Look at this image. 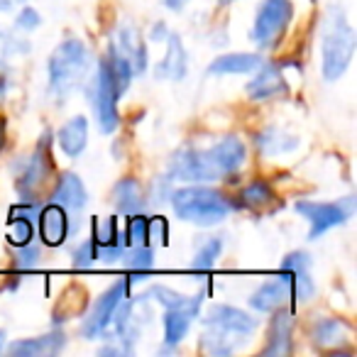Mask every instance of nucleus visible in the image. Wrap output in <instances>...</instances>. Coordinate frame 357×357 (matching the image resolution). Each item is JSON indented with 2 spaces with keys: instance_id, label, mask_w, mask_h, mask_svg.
I'll use <instances>...</instances> for the list:
<instances>
[{
  "instance_id": "obj_8",
  "label": "nucleus",
  "mask_w": 357,
  "mask_h": 357,
  "mask_svg": "<svg viewBox=\"0 0 357 357\" xmlns=\"http://www.w3.org/2000/svg\"><path fill=\"white\" fill-rule=\"evenodd\" d=\"M294 211L308 223V243H316L328 230L340 228L355 215V196L340 201H296Z\"/></svg>"
},
{
  "instance_id": "obj_27",
  "label": "nucleus",
  "mask_w": 357,
  "mask_h": 357,
  "mask_svg": "<svg viewBox=\"0 0 357 357\" xmlns=\"http://www.w3.org/2000/svg\"><path fill=\"white\" fill-rule=\"evenodd\" d=\"M149 298L157 301L162 308H178V306H189L194 301H204V294H194V296H186V294L176 291L172 287H162V284H154L149 289Z\"/></svg>"
},
{
  "instance_id": "obj_22",
  "label": "nucleus",
  "mask_w": 357,
  "mask_h": 357,
  "mask_svg": "<svg viewBox=\"0 0 357 357\" xmlns=\"http://www.w3.org/2000/svg\"><path fill=\"white\" fill-rule=\"evenodd\" d=\"M110 199H113V206L120 215L144 213V206H147V194H144L142 184L132 176L118 178L113 191H110Z\"/></svg>"
},
{
  "instance_id": "obj_12",
  "label": "nucleus",
  "mask_w": 357,
  "mask_h": 357,
  "mask_svg": "<svg viewBox=\"0 0 357 357\" xmlns=\"http://www.w3.org/2000/svg\"><path fill=\"white\" fill-rule=\"evenodd\" d=\"M311 267H313V259L306 250L289 252L284 257L282 267H279L284 272H289V277H291V298L298 303H306L316 296V282H313Z\"/></svg>"
},
{
  "instance_id": "obj_29",
  "label": "nucleus",
  "mask_w": 357,
  "mask_h": 357,
  "mask_svg": "<svg viewBox=\"0 0 357 357\" xmlns=\"http://www.w3.org/2000/svg\"><path fill=\"white\" fill-rule=\"evenodd\" d=\"M35 220L22 218V215H10V223H8V243L15 245V248H22V245L32 243V235H35Z\"/></svg>"
},
{
  "instance_id": "obj_6",
  "label": "nucleus",
  "mask_w": 357,
  "mask_h": 357,
  "mask_svg": "<svg viewBox=\"0 0 357 357\" xmlns=\"http://www.w3.org/2000/svg\"><path fill=\"white\" fill-rule=\"evenodd\" d=\"M54 172V159H52V132L45 130L27 157H22L15 164V189L20 194V201H37L40 191L50 181Z\"/></svg>"
},
{
  "instance_id": "obj_3",
  "label": "nucleus",
  "mask_w": 357,
  "mask_h": 357,
  "mask_svg": "<svg viewBox=\"0 0 357 357\" xmlns=\"http://www.w3.org/2000/svg\"><path fill=\"white\" fill-rule=\"evenodd\" d=\"M357 37L347 13L337 3L328 6L321 25V74L328 84H335L350 69Z\"/></svg>"
},
{
  "instance_id": "obj_39",
  "label": "nucleus",
  "mask_w": 357,
  "mask_h": 357,
  "mask_svg": "<svg viewBox=\"0 0 357 357\" xmlns=\"http://www.w3.org/2000/svg\"><path fill=\"white\" fill-rule=\"evenodd\" d=\"M27 0H0V13H10L17 6H25Z\"/></svg>"
},
{
  "instance_id": "obj_13",
  "label": "nucleus",
  "mask_w": 357,
  "mask_h": 357,
  "mask_svg": "<svg viewBox=\"0 0 357 357\" xmlns=\"http://www.w3.org/2000/svg\"><path fill=\"white\" fill-rule=\"evenodd\" d=\"M289 298H291V277H289V272L279 269V274H274L272 279L259 284L250 294V306L257 313H272L277 308H282Z\"/></svg>"
},
{
  "instance_id": "obj_33",
  "label": "nucleus",
  "mask_w": 357,
  "mask_h": 357,
  "mask_svg": "<svg viewBox=\"0 0 357 357\" xmlns=\"http://www.w3.org/2000/svg\"><path fill=\"white\" fill-rule=\"evenodd\" d=\"M71 262L76 269H91L98 262V248H96L93 240H84L81 245H76L74 252H71Z\"/></svg>"
},
{
  "instance_id": "obj_40",
  "label": "nucleus",
  "mask_w": 357,
  "mask_h": 357,
  "mask_svg": "<svg viewBox=\"0 0 357 357\" xmlns=\"http://www.w3.org/2000/svg\"><path fill=\"white\" fill-rule=\"evenodd\" d=\"M164 6L169 8V10L172 13H181L186 8V3H189V0H162Z\"/></svg>"
},
{
  "instance_id": "obj_18",
  "label": "nucleus",
  "mask_w": 357,
  "mask_h": 357,
  "mask_svg": "<svg viewBox=\"0 0 357 357\" xmlns=\"http://www.w3.org/2000/svg\"><path fill=\"white\" fill-rule=\"evenodd\" d=\"M50 204L61 206L69 215L81 213L89 206V191H86V184L81 181L79 174L74 172L61 174L59 181H56L50 194Z\"/></svg>"
},
{
  "instance_id": "obj_11",
  "label": "nucleus",
  "mask_w": 357,
  "mask_h": 357,
  "mask_svg": "<svg viewBox=\"0 0 357 357\" xmlns=\"http://www.w3.org/2000/svg\"><path fill=\"white\" fill-rule=\"evenodd\" d=\"M289 84L284 76V66L279 61H262L259 69L255 71V76L250 79V84L245 86V93L255 103H269L277 100L282 96H287Z\"/></svg>"
},
{
  "instance_id": "obj_14",
  "label": "nucleus",
  "mask_w": 357,
  "mask_h": 357,
  "mask_svg": "<svg viewBox=\"0 0 357 357\" xmlns=\"http://www.w3.org/2000/svg\"><path fill=\"white\" fill-rule=\"evenodd\" d=\"M110 45L115 47V50L120 52V54L125 56V59L132 64L135 69V76L137 74H144L147 71V42H144L142 32H139V27H135L132 22H120L118 30H115V37Z\"/></svg>"
},
{
  "instance_id": "obj_17",
  "label": "nucleus",
  "mask_w": 357,
  "mask_h": 357,
  "mask_svg": "<svg viewBox=\"0 0 357 357\" xmlns=\"http://www.w3.org/2000/svg\"><path fill=\"white\" fill-rule=\"evenodd\" d=\"M201 303L204 301H194L189 306H178V308H164V316H162L164 345L176 347L184 342V337L189 335L194 321L201 316Z\"/></svg>"
},
{
  "instance_id": "obj_7",
  "label": "nucleus",
  "mask_w": 357,
  "mask_h": 357,
  "mask_svg": "<svg viewBox=\"0 0 357 357\" xmlns=\"http://www.w3.org/2000/svg\"><path fill=\"white\" fill-rule=\"evenodd\" d=\"M89 98L96 115V123H98V130L103 135H113L120 128L118 100L123 96H120L118 84H115L113 74H110V66L105 61V56L93 69V76H91V84H89Z\"/></svg>"
},
{
  "instance_id": "obj_36",
  "label": "nucleus",
  "mask_w": 357,
  "mask_h": 357,
  "mask_svg": "<svg viewBox=\"0 0 357 357\" xmlns=\"http://www.w3.org/2000/svg\"><path fill=\"white\" fill-rule=\"evenodd\" d=\"M147 243H167V220L164 218H149L147 228Z\"/></svg>"
},
{
  "instance_id": "obj_41",
  "label": "nucleus",
  "mask_w": 357,
  "mask_h": 357,
  "mask_svg": "<svg viewBox=\"0 0 357 357\" xmlns=\"http://www.w3.org/2000/svg\"><path fill=\"white\" fill-rule=\"evenodd\" d=\"M3 142H6V123L0 120V152H3Z\"/></svg>"
},
{
  "instance_id": "obj_4",
  "label": "nucleus",
  "mask_w": 357,
  "mask_h": 357,
  "mask_svg": "<svg viewBox=\"0 0 357 357\" xmlns=\"http://www.w3.org/2000/svg\"><path fill=\"white\" fill-rule=\"evenodd\" d=\"M169 204L178 220L199 225V228L220 225L235 211L233 199H228L223 191L208 184H189L174 189L169 194Z\"/></svg>"
},
{
  "instance_id": "obj_24",
  "label": "nucleus",
  "mask_w": 357,
  "mask_h": 357,
  "mask_svg": "<svg viewBox=\"0 0 357 357\" xmlns=\"http://www.w3.org/2000/svg\"><path fill=\"white\" fill-rule=\"evenodd\" d=\"M56 144H59V149L66 157H81L86 144H89V118L86 115H74L71 120H66L56 130Z\"/></svg>"
},
{
  "instance_id": "obj_1",
  "label": "nucleus",
  "mask_w": 357,
  "mask_h": 357,
  "mask_svg": "<svg viewBox=\"0 0 357 357\" xmlns=\"http://www.w3.org/2000/svg\"><path fill=\"white\" fill-rule=\"evenodd\" d=\"M248 162V144L238 135H223L211 147H178L169 157L167 176L186 184H213L238 174Z\"/></svg>"
},
{
  "instance_id": "obj_32",
  "label": "nucleus",
  "mask_w": 357,
  "mask_h": 357,
  "mask_svg": "<svg viewBox=\"0 0 357 357\" xmlns=\"http://www.w3.org/2000/svg\"><path fill=\"white\" fill-rule=\"evenodd\" d=\"M30 52V42L22 40L17 30H3L0 27V56L10 54H27Z\"/></svg>"
},
{
  "instance_id": "obj_34",
  "label": "nucleus",
  "mask_w": 357,
  "mask_h": 357,
  "mask_svg": "<svg viewBox=\"0 0 357 357\" xmlns=\"http://www.w3.org/2000/svg\"><path fill=\"white\" fill-rule=\"evenodd\" d=\"M40 248H35L32 243H27V245H22V248H17V252H15V269L17 272H30V269H37L40 267Z\"/></svg>"
},
{
  "instance_id": "obj_16",
  "label": "nucleus",
  "mask_w": 357,
  "mask_h": 357,
  "mask_svg": "<svg viewBox=\"0 0 357 357\" xmlns=\"http://www.w3.org/2000/svg\"><path fill=\"white\" fill-rule=\"evenodd\" d=\"M37 225H40V238L47 248H61L74 230L69 213L56 204L42 206L40 213H37Z\"/></svg>"
},
{
  "instance_id": "obj_19",
  "label": "nucleus",
  "mask_w": 357,
  "mask_h": 357,
  "mask_svg": "<svg viewBox=\"0 0 357 357\" xmlns=\"http://www.w3.org/2000/svg\"><path fill=\"white\" fill-rule=\"evenodd\" d=\"M164 45H167V52L154 66V76L157 81H181L189 74V54H186L184 42L176 32H169Z\"/></svg>"
},
{
  "instance_id": "obj_42",
  "label": "nucleus",
  "mask_w": 357,
  "mask_h": 357,
  "mask_svg": "<svg viewBox=\"0 0 357 357\" xmlns=\"http://www.w3.org/2000/svg\"><path fill=\"white\" fill-rule=\"evenodd\" d=\"M6 331H3V328H0V352H3V350H6Z\"/></svg>"
},
{
  "instance_id": "obj_26",
  "label": "nucleus",
  "mask_w": 357,
  "mask_h": 357,
  "mask_svg": "<svg viewBox=\"0 0 357 357\" xmlns=\"http://www.w3.org/2000/svg\"><path fill=\"white\" fill-rule=\"evenodd\" d=\"M274 204H277V191H274V186L269 184V181H264V178L250 181L238 194V206L250 208V211H264Z\"/></svg>"
},
{
  "instance_id": "obj_31",
  "label": "nucleus",
  "mask_w": 357,
  "mask_h": 357,
  "mask_svg": "<svg viewBox=\"0 0 357 357\" xmlns=\"http://www.w3.org/2000/svg\"><path fill=\"white\" fill-rule=\"evenodd\" d=\"M147 228H149V218L144 213L128 215V230H125V243L123 245H128V248L149 245L147 243Z\"/></svg>"
},
{
  "instance_id": "obj_21",
  "label": "nucleus",
  "mask_w": 357,
  "mask_h": 357,
  "mask_svg": "<svg viewBox=\"0 0 357 357\" xmlns=\"http://www.w3.org/2000/svg\"><path fill=\"white\" fill-rule=\"evenodd\" d=\"M66 347V335L61 331H52L47 335L37 337H22L8 345V352L13 357H52L59 355Z\"/></svg>"
},
{
  "instance_id": "obj_38",
  "label": "nucleus",
  "mask_w": 357,
  "mask_h": 357,
  "mask_svg": "<svg viewBox=\"0 0 357 357\" xmlns=\"http://www.w3.org/2000/svg\"><path fill=\"white\" fill-rule=\"evenodd\" d=\"M10 86H13V69L8 66V61L0 56V103L8 98Z\"/></svg>"
},
{
  "instance_id": "obj_9",
  "label": "nucleus",
  "mask_w": 357,
  "mask_h": 357,
  "mask_svg": "<svg viewBox=\"0 0 357 357\" xmlns=\"http://www.w3.org/2000/svg\"><path fill=\"white\" fill-rule=\"evenodd\" d=\"M294 20V3L291 0H262L255 13L252 22V42L259 50H274L284 32L289 30Z\"/></svg>"
},
{
  "instance_id": "obj_10",
  "label": "nucleus",
  "mask_w": 357,
  "mask_h": 357,
  "mask_svg": "<svg viewBox=\"0 0 357 357\" xmlns=\"http://www.w3.org/2000/svg\"><path fill=\"white\" fill-rule=\"evenodd\" d=\"M130 294V279H118L115 284H110L103 294L93 301L91 311L86 313L84 326H81V335L89 340H98L103 337V333L108 331L110 321H113L115 311H118L120 301Z\"/></svg>"
},
{
  "instance_id": "obj_37",
  "label": "nucleus",
  "mask_w": 357,
  "mask_h": 357,
  "mask_svg": "<svg viewBox=\"0 0 357 357\" xmlns=\"http://www.w3.org/2000/svg\"><path fill=\"white\" fill-rule=\"evenodd\" d=\"M152 189H154V194L149 196V199H152L154 204H162V201H169V194H172V191H174L172 178H169V176H164V178H154Z\"/></svg>"
},
{
  "instance_id": "obj_35",
  "label": "nucleus",
  "mask_w": 357,
  "mask_h": 357,
  "mask_svg": "<svg viewBox=\"0 0 357 357\" xmlns=\"http://www.w3.org/2000/svg\"><path fill=\"white\" fill-rule=\"evenodd\" d=\"M40 25H42L40 13H37L32 6H22L20 13L15 15V27H13V30H17L22 35V32H35Z\"/></svg>"
},
{
  "instance_id": "obj_2",
  "label": "nucleus",
  "mask_w": 357,
  "mask_h": 357,
  "mask_svg": "<svg viewBox=\"0 0 357 357\" xmlns=\"http://www.w3.org/2000/svg\"><path fill=\"white\" fill-rule=\"evenodd\" d=\"M199 347L211 357H228L245 347L257 333V318L230 303H213L201 318Z\"/></svg>"
},
{
  "instance_id": "obj_15",
  "label": "nucleus",
  "mask_w": 357,
  "mask_h": 357,
  "mask_svg": "<svg viewBox=\"0 0 357 357\" xmlns=\"http://www.w3.org/2000/svg\"><path fill=\"white\" fill-rule=\"evenodd\" d=\"M294 313L287 308H277L272 311V321H269V331H267V345H264L262 355L267 357H282V355H291L294 352Z\"/></svg>"
},
{
  "instance_id": "obj_43",
  "label": "nucleus",
  "mask_w": 357,
  "mask_h": 357,
  "mask_svg": "<svg viewBox=\"0 0 357 357\" xmlns=\"http://www.w3.org/2000/svg\"><path fill=\"white\" fill-rule=\"evenodd\" d=\"M220 6H233V3H238V0H218Z\"/></svg>"
},
{
  "instance_id": "obj_5",
  "label": "nucleus",
  "mask_w": 357,
  "mask_h": 357,
  "mask_svg": "<svg viewBox=\"0 0 357 357\" xmlns=\"http://www.w3.org/2000/svg\"><path fill=\"white\" fill-rule=\"evenodd\" d=\"M91 71V50L79 37H66L54 47L47 61V91L52 98L66 100L81 89Z\"/></svg>"
},
{
  "instance_id": "obj_23",
  "label": "nucleus",
  "mask_w": 357,
  "mask_h": 357,
  "mask_svg": "<svg viewBox=\"0 0 357 357\" xmlns=\"http://www.w3.org/2000/svg\"><path fill=\"white\" fill-rule=\"evenodd\" d=\"M262 54L257 52H233V54H220L208 64L211 76H245L255 74L262 64Z\"/></svg>"
},
{
  "instance_id": "obj_25",
  "label": "nucleus",
  "mask_w": 357,
  "mask_h": 357,
  "mask_svg": "<svg viewBox=\"0 0 357 357\" xmlns=\"http://www.w3.org/2000/svg\"><path fill=\"white\" fill-rule=\"evenodd\" d=\"M298 144H301V139L296 137V135L287 132V130L282 128H264L259 130L257 135H255V147H257L259 154H264V157H284V154H291L298 149Z\"/></svg>"
},
{
  "instance_id": "obj_28",
  "label": "nucleus",
  "mask_w": 357,
  "mask_h": 357,
  "mask_svg": "<svg viewBox=\"0 0 357 357\" xmlns=\"http://www.w3.org/2000/svg\"><path fill=\"white\" fill-rule=\"evenodd\" d=\"M223 255V238H208L194 255V262H191V269L196 274L201 272H211L215 267V259Z\"/></svg>"
},
{
  "instance_id": "obj_30",
  "label": "nucleus",
  "mask_w": 357,
  "mask_h": 357,
  "mask_svg": "<svg viewBox=\"0 0 357 357\" xmlns=\"http://www.w3.org/2000/svg\"><path fill=\"white\" fill-rule=\"evenodd\" d=\"M91 240L96 243V248H108V245L120 243L118 220H115V218H93Z\"/></svg>"
},
{
  "instance_id": "obj_20",
  "label": "nucleus",
  "mask_w": 357,
  "mask_h": 357,
  "mask_svg": "<svg viewBox=\"0 0 357 357\" xmlns=\"http://www.w3.org/2000/svg\"><path fill=\"white\" fill-rule=\"evenodd\" d=\"M308 337L318 350H340L350 337V323L337 316H321L311 323Z\"/></svg>"
}]
</instances>
